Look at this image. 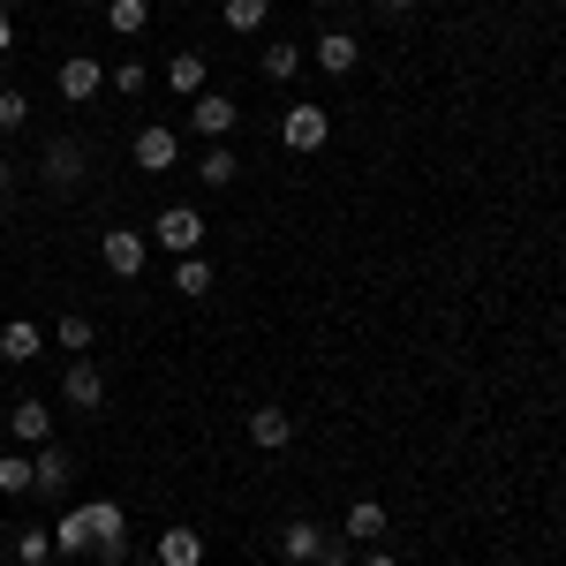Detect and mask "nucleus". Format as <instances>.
Segmentation results:
<instances>
[{
    "label": "nucleus",
    "instance_id": "1",
    "mask_svg": "<svg viewBox=\"0 0 566 566\" xmlns=\"http://www.w3.org/2000/svg\"><path fill=\"white\" fill-rule=\"evenodd\" d=\"M76 514H84L91 559H98V566H122V552H129V522H122V506H114V499H91V506H76Z\"/></svg>",
    "mask_w": 566,
    "mask_h": 566
},
{
    "label": "nucleus",
    "instance_id": "2",
    "mask_svg": "<svg viewBox=\"0 0 566 566\" xmlns=\"http://www.w3.org/2000/svg\"><path fill=\"white\" fill-rule=\"evenodd\" d=\"M151 242L175 250V258H197V242H205V212H197V205H167V212L151 219Z\"/></svg>",
    "mask_w": 566,
    "mask_h": 566
},
{
    "label": "nucleus",
    "instance_id": "3",
    "mask_svg": "<svg viewBox=\"0 0 566 566\" xmlns=\"http://www.w3.org/2000/svg\"><path fill=\"white\" fill-rule=\"evenodd\" d=\"M280 144H287V151H325V144H333V114H325V106H287V114H280Z\"/></svg>",
    "mask_w": 566,
    "mask_h": 566
},
{
    "label": "nucleus",
    "instance_id": "4",
    "mask_svg": "<svg viewBox=\"0 0 566 566\" xmlns=\"http://www.w3.org/2000/svg\"><path fill=\"white\" fill-rule=\"evenodd\" d=\"M234 122H242V106H234L227 91H197V98H189V129L205 136V144H227Z\"/></svg>",
    "mask_w": 566,
    "mask_h": 566
},
{
    "label": "nucleus",
    "instance_id": "5",
    "mask_svg": "<svg viewBox=\"0 0 566 566\" xmlns=\"http://www.w3.org/2000/svg\"><path fill=\"white\" fill-rule=\"evenodd\" d=\"M129 159H136V175H175V167H181V136L151 122V129H136Z\"/></svg>",
    "mask_w": 566,
    "mask_h": 566
},
{
    "label": "nucleus",
    "instance_id": "6",
    "mask_svg": "<svg viewBox=\"0 0 566 566\" xmlns=\"http://www.w3.org/2000/svg\"><path fill=\"white\" fill-rule=\"evenodd\" d=\"M98 258H106V272H114V280H136V272H144V258H151V242H144L136 227H106V234H98Z\"/></svg>",
    "mask_w": 566,
    "mask_h": 566
},
{
    "label": "nucleus",
    "instance_id": "7",
    "mask_svg": "<svg viewBox=\"0 0 566 566\" xmlns=\"http://www.w3.org/2000/svg\"><path fill=\"white\" fill-rule=\"evenodd\" d=\"M69 476H76V461L45 438V446H31V499H61L69 491Z\"/></svg>",
    "mask_w": 566,
    "mask_h": 566
},
{
    "label": "nucleus",
    "instance_id": "8",
    "mask_svg": "<svg viewBox=\"0 0 566 566\" xmlns=\"http://www.w3.org/2000/svg\"><path fill=\"white\" fill-rule=\"evenodd\" d=\"M39 181L45 189H76V181H84V144H76V136H53L45 159H39Z\"/></svg>",
    "mask_w": 566,
    "mask_h": 566
},
{
    "label": "nucleus",
    "instance_id": "9",
    "mask_svg": "<svg viewBox=\"0 0 566 566\" xmlns=\"http://www.w3.org/2000/svg\"><path fill=\"white\" fill-rule=\"evenodd\" d=\"M53 84H61V98H69V106H84V98H98V91H106V69H98L91 53H69V61L53 69Z\"/></svg>",
    "mask_w": 566,
    "mask_h": 566
},
{
    "label": "nucleus",
    "instance_id": "10",
    "mask_svg": "<svg viewBox=\"0 0 566 566\" xmlns=\"http://www.w3.org/2000/svg\"><path fill=\"white\" fill-rule=\"evenodd\" d=\"M250 446H258V453H280V446H295V416H287L280 400H258V408H250Z\"/></svg>",
    "mask_w": 566,
    "mask_h": 566
},
{
    "label": "nucleus",
    "instance_id": "11",
    "mask_svg": "<svg viewBox=\"0 0 566 566\" xmlns=\"http://www.w3.org/2000/svg\"><path fill=\"white\" fill-rule=\"evenodd\" d=\"M61 400H69V408H98V400H106V378H98L91 355H76V363L61 370Z\"/></svg>",
    "mask_w": 566,
    "mask_h": 566
},
{
    "label": "nucleus",
    "instance_id": "12",
    "mask_svg": "<svg viewBox=\"0 0 566 566\" xmlns=\"http://www.w3.org/2000/svg\"><path fill=\"white\" fill-rule=\"evenodd\" d=\"M310 53H317V69H325V76H355V61H363V39H355V31H325V39L310 45Z\"/></svg>",
    "mask_w": 566,
    "mask_h": 566
},
{
    "label": "nucleus",
    "instance_id": "13",
    "mask_svg": "<svg viewBox=\"0 0 566 566\" xmlns=\"http://www.w3.org/2000/svg\"><path fill=\"white\" fill-rule=\"evenodd\" d=\"M39 355H45V333L31 317H8L0 325V363H39Z\"/></svg>",
    "mask_w": 566,
    "mask_h": 566
},
{
    "label": "nucleus",
    "instance_id": "14",
    "mask_svg": "<svg viewBox=\"0 0 566 566\" xmlns=\"http://www.w3.org/2000/svg\"><path fill=\"white\" fill-rule=\"evenodd\" d=\"M8 431L23 438V446H45V438H53V408H45V400H15V408H8Z\"/></svg>",
    "mask_w": 566,
    "mask_h": 566
},
{
    "label": "nucleus",
    "instance_id": "15",
    "mask_svg": "<svg viewBox=\"0 0 566 566\" xmlns=\"http://www.w3.org/2000/svg\"><path fill=\"white\" fill-rule=\"evenodd\" d=\"M340 536H348V544H378V536H386V506H378V499H355L348 514H340Z\"/></svg>",
    "mask_w": 566,
    "mask_h": 566
},
{
    "label": "nucleus",
    "instance_id": "16",
    "mask_svg": "<svg viewBox=\"0 0 566 566\" xmlns=\"http://www.w3.org/2000/svg\"><path fill=\"white\" fill-rule=\"evenodd\" d=\"M219 23H227L234 39H258L264 23H272V0H219Z\"/></svg>",
    "mask_w": 566,
    "mask_h": 566
},
{
    "label": "nucleus",
    "instance_id": "17",
    "mask_svg": "<svg viewBox=\"0 0 566 566\" xmlns=\"http://www.w3.org/2000/svg\"><path fill=\"white\" fill-rule=\"evenodd\" d=\"M167 91H175V98H197V91H212V69H205V53H175V61H167Z\"/></svg>",
    "mask_w": 566,
    "mask_h": 566
},
{
    "label": "nucleus",
    "instance_id": "18",
    "mask_svg": "<svg viewBox=\"0 0 566 566\" xmlns=\"http://www.w3.org/2000/svg\"><path fill=\"white\" fill-rule=\"evenodd\" d=\"M159 566H205V536L197 528H159Z\"/></svg>",
    "mask_w": 566,
    "mask_h": 566
},
{
    "label": "nucleus",
    "instance_id": "19",
    "mask_svg": "<svg viewBox=\"0 0 566 566\" xmlns=\"http://www.w3.org/2000/svg\"><path fill=\"white\" fill-rule=\"evenodd\" d=\"M98 15L114 23V39H144L151 31V0H106Z\"/></svg>",
    "mask_w": 566,
    "mask_h": 566
},
{
    "label": "nucleus",
    "instance_id": "20",
    "mask_svg": "<svg viewBox=\"0 0 566 566\" xmlns=\"http://www.w3.org/2000/svg\"><path fill=\"white\" fill-rule=\"evenodd\" d=\"M280 552H287L295 566H317V552H325V528H317V522H287V528H280Z\"/></svg>",
    "mask_w": 566,
    "mask_h": 566
},
{
    "label": "nucleus",
    "instance_id": "21",
    "mask_svg": "<svg viewBox=\"0 0 566 566\" xmlns=\"http://www.w3.org/2000/svg\"><path fill=\"white\" fill-rule=\"evenodd\" d=\"M234 175H242V159H234L227 144H205V159H197V181H205V189H234Z\"/></svg>",
    "mask_w": 566,
    "mask_h": 566
},
{
    "label": "nucleus",
    "instance_id": "22",
    "mask_svg": "<svg viewBox=\"0 0 566 566\" xmlns=\"http://www.w3.org/2000/svg\"><path fill=\"white\" fill-rule=\"evenodd\" d=\"M53 552H61V559H91V536H84V514H61V522H53Z\"/></svg>",
    "mask_w": 566,
    "mask_h": 566
},
{
    "label": "nucleus",
    "instance_id": "23",
    "mask_svg": "<svg viewBox=\"0 0 566 566\" xmlns=\"http://www.w3.org/2000/svg\"><path fill=\"white\" fill-rule=\"evenodd\" d=\"M0 499H31V453H0Z\"/></svg>",
    "mask_w": 566,
    "mask_h": 566
},
{
    "label": "nucleus",
    "instance_id": "24",
    "mask_svg": "<svg viewBox=\"0 0 566 566\" xmlns=\"http://www.w3.org/2000/svg\"><path fill=\"white\" fill-rule=\"evenodd\" d=\"M175 287L189 295V303H197V295H212V264H205V258H175Z\"/></svg>",
    "mask_w": 566,
    "mask_h": 566
},
{
    "label": "nucleus",
    "instance_id": "25",
    "mask_svg": "<svg viewBox=\"0 0 566 566\" xmlns=\"http://www.w3.org/2000/svg\"><path fill=\"white\" fill-rule=\"evenodd\" d=\"M106 84L122 91V98H144V91H151V69H144V61H114V69H106Z\"/></svg>",
    "mask_w": 566,
    "mask_h": 566
},
{
    "label": "nucleus",
    "instance_id": "26",
    "mask_svg": "<svg viewBox=\"0 0 566 566\" xmlns=\"http://www.w3.org/2000/svg\"><path fill=\"white\" fill-rule=\"evenodd\" d=\"M23 122H31V98H23L15 84H0V136H15Z\"/></svg>",
    "mask_w": 566,
    "mask_h": 566
},
{
    "label": "nucleus",
    "instance_id": "27",
    "mask_svg": "<svg viewBox=\"0 0 566 566\" xmlns=\"http://www.w3.org/2000/svg\"><path fill=\"white\" fill-rule=\"evenodd\" d=\"M295 69H303V45H264V76L272 84H287Z\"/></svg>",
    "mask_w": 566,
    "mask_h": 566
},
{
    "label": "nucleus",
    "instance_id": "28",
    "mask_svg": "<svg viewBox=\"0 0 566 566\" xmlns=\"http://www.w3.org/2000/svg\"><path fill=\"white\" fill-rule=\"evenodd\" d=\"M15 559L45 566V559H53V528H23V536H15Z\"/></svg>",
    "mask_w": 566,
    "mask_h": 566
},
{
    "label": "nucleus",
    "instance_id": "29",
    "mask_svg": "<svg viewBox=\"0 0 566 566\" xmlns=\"http://www.w3.org/2000/svg\"><path fill=\"white\" fill-rule=\"evenodd\" d=\"M53 340H61V348H76V355H84V348H91V317H84V310H69Z\"/></svg>",
    "mask_w": 566,
    "mask_h": 566
},
{
    "label": "nucleus",
    "instance_id": "30",
    "mask_svg": "<svg viewBox=\"0 0 566 566\" xmlns=\"http://www.w3.org/2000/svg\"><path fill=\"white\" fill-rule=\"evenodd\" d=\"M317 566H355V544H348V536H325V552H317Z\"/></svg>",
    "mask_w": 566,
    "mask_h": 566
},
{
    "label": "nucleus",
    "instance_id": "31",
    "mask_svg": "<svg viewBox=\"0 0 566 566\" xmlns=\"http://www.w3.org/2000/svg\"><path fill=\"white\" fill-rule=\"evenodd\" d=\"M8 53H15V23L0 15V61H8Z\"/></svg>",
    "mask_w": 566,
    "mask_h": 566
},
{
    "label": "nucleus",
    "instance_id": "32",
    "mask_svg": "<svg viewBox=\"0 0 566 566\" xmlns=\"http://www.w3.org/2000/svg\"><path fill=\"white\" fill-rule=\"evenodd\" d=\"M8 189H15V167H8V159H0V205H8Z\"/></svg>",
    "mask_w": 566,
    "mask_h": 566
},
{
    "label": "nucleus",
    "instance_id": "33",
    "mask_svg": "<svg viewBox=\"0 0 566 566\" xmlns=\"http://www.w3.org/2000/svg\"><path fill=\"white\" fill-rule=\"evenodd\" d=\"M378 8H386V15H408V8H416V0H378Z\"/></svg>",
    "mask_w": 566,
    "mask_h": 566
},
{
    "label": "nucleus",
    "instance_id": "34",
    "mask_svg": "<svg viewBox=\"0 0 566 566\" xmlns=\"http://www.w3.org/2000/svg\"><path fill=\"white\" fill-rule=\"evenodd\" d=\"M363 566H392V559H386V552H363Z\"/></svg>",
    "mask_w": 566,
    "mask_h": 566
},
{
    "label": "nucleus",
    "instance_id": "35",
    "mask_svg": "<svg viewBox=\"0 0 566 566\" xmlns=\"http://www.w3.org/2000/svg\"><path fill=\"white\" fill-rule=\"evenodd\" d=\"M76 8H106V0H76Z\"/></svg>",
    "mask_w": 566,
    "mask_h": 566
}]
</instances>
